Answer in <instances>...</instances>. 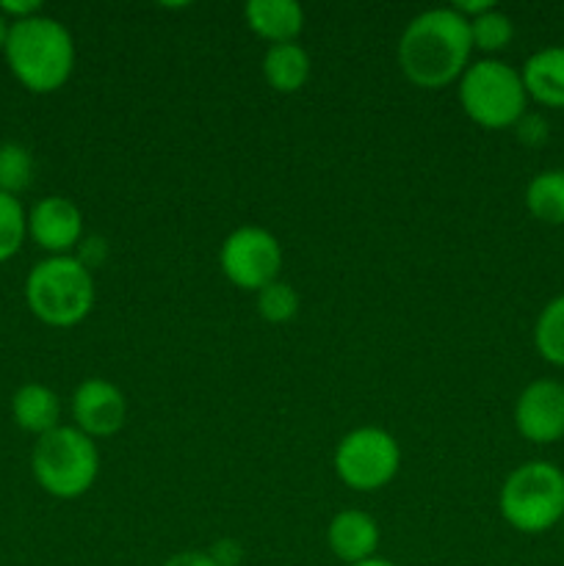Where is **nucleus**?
<instances>
[{
  "instance_id": "1a4fd4ad",
  "label": "nucleus",
  "mask_w": 564,
  "mask_h": 566,
  "mask_svg": "<svg viewBox=\"0 0 564 566\" xmlns=\"http://www.w3.org/2000/svg\"><path fill=\"white\" fill-rule=\"evenodd\" d=\"M514 426L523 440L534 446H551L564 437V385L553 379H536L523 387L514 403Z\"/></svg>"
},
{
  "instance_id": "f03ea898",
  "label": "nucleus",
  "mask_w": 564,
  "mask_h": 566,
  "mask_svg": "<svg viewBox=\"0 0 564 566\" xmlns=\"http://www.w3.org/2000/svg\"><path fill=\"white\" fill-rule=\"evenodd\" d=\"M6 64L11 75L33 94H53L64 86L75 70V39L64 22L36 14L11 22L6 42Z\"/></svg>"
},
{
  "instance_id": "a211bd4d",
  "label": "nucleus",
  "mask_w": 564,
  "mask_h": 566,
  "mask_svg": "<svg viewBox=\"0 0 564 566\" xmlns=\"http://www.w3.org/2000/svg\"><path fill=\"white\" fill-rule=\"evenodd\" d=\"M534 346L545 363L564 368V293L542 307L534 324Z\"/></svg>"
},
{
  "instance_id": "f3484780",
  "label": "nucleus",
  "mask_w": 564,
  "mask_h": 566,
  "mask_svg": "<svg viewBox=\"0 0 564 566\" xmlns=\"http://www.w3.org/2000/svg\"><path fill=\"white\" fill-rule=\"evenodd\" d=\"M525 208L536 221L551 227L564 224V169H547L531 177L525 186Z\"/></svg>"
},
{
  "instance_id": "b1692460",
  "label": "nucleus",
  "mask_w": 564,
  "mask_h": 566,
  "mask_svg": "<svg viewBox=\"0 0 564 566\" xmlns=\"http://www.w3.org/2000/svg\"><path fill=\"white\" fill-rule=\"evenodd\" d=\"M208 553L216 566H238L243 562V547L236 539H219Z\"/></svg>"
},
{
  "instance_id": "f8f14e48",
  "label": "nucleus",
  "mask_w": 564,
  "mask_h": 566,
  "mask_svg": "<svg viewBox=\"0 0 564 566\" xmlns=\"http://www.w3.org/2000/svg\"><path fill=\"white\" fill-rule=\"evenodd\" d=\"M326 542H330L335 558H341L346 566L363 564L379 551V525L368 512L343 509L332 517L330 528H326Z\"/></svg>"
},
{
  "instance_id": "20e7f679",
  "label": "nucleus",
  "mask_w": 564,
  "mask_h": 566,
  "mask_svg": "<svg viewBox=\"0 0 564 566\" xmlns=\"http://www.w3.org/2000/svg\"><path fill=\"white\" fill-rule=\"evenodd\" d=\"M33 481L59 501L86 495L100 475V451L92 437L75 426H64L39 437L31 451Z\"/></svg>"
},
{
  "instance_id": "9b49d317",
  "label": "nucleus",
  "mask_w": 564,
  "mask_h": 566,
  "mask_svg": "<svg viewBox=\"0 0 564 566\" xmlns=\"http://www.w3.org/2000/svg\"><path fill=\"white\" fill-rule=\"evenodd\" d=\"M28 235L39 249L55 254H70L83 241V213L72 199L44 197L28 210Z\"/></svg>"
},
{
  "instance_id": "ddd939ff",
  "label": "nucleus",
  "mask_w": 564,
  "mask_h": 566,
  "mask_svg": "<svg viewBox=\"0 0 564 566\" xmlns=\"http://www.w3.org/2000/svg\"><path fill=\"white\" fill-rule=\"evenodd\" d=\"M243 17L249 31L269 44L296 42L304 31V9L296 0H249Z\"/></svg>"
},
{
  "instance_id": "cd10ccee",
  "label": "nucleus",
  "mask_w": 564,
  "mask_h": 566,
  "mask_svg": "<svg viewBox=\"0 0 564 566\" xmlns=\"http://www.w3.org/2000/svg\"><path fill=\"white\" fill-rule=\"evenodd\" d=\"M9 31H11V22L0 14V53H3L6 42H9Z\"/></svg>"
},
{
  "instance_id": "6ab92c4d",
  "label": "nucleus",
  "mask_w": 564,
  "mask_h": 566,
  "mask_svg": "<svg viewBox=\"0 0 564 566\" xmlns=\"http://www.w3.org/2000/svg\"><path fill=\"white\" fill-rule=\"evenodd\" d=\"M468 25L473 50H481V53H501L514 39V22L498 6L492 11H487V14L470 20Z\"/></svg>"
},
{
  "instance_id": "c85d7f7f",
  "label": "nucleus",
  "mask_w": 564,
  "mask_h": 566,
  "mask_svg": "<svg viewBox=\"0 0 564 566\" xmlns=\"http://www.w3.org/2000/svg\"><path fill=\"white\" fill-rule=\"evenodd\" d=\"M354 566H396L393 562H387V558H379V556H374V558H368V562H363V564H354Z\"/></svg>"
},
{
  "instance_id": "5701e85b",
  "label": "nucleus",
  "mask_w": 564,
  "mask_h": 566,
  "mask_svg": "<svg viewBox=\"0 0 564 566\" xmlns=\"http://www.w3.org/2000/svg\"><path fill=\"white\" fill-rule=\"evenodd\" d=\"M514 130H518V142L525 144V147H542L547 142V136H551V127H547L545 116L529 114V111L520 116Z\"/></svg>"
},
{
  "instance_id": "7ed1b4c3",
  "label": "nucleus",
  "mask_w": 564,
  "mask_h": 566,
  "mask_svg": "<svg viewBox=\"0 0 564 566\" xmlns=\"http://www.w3.org/2000/svg\"><path fill=\"white\" fill-rule=\"evenodd\" d=\"M25 302L33 318L55 329L77 326L94 307V276L75 254L44 258L28 271Z\"/></svg>"
},
{
  "instance_id": "aec40b11",
  "label": "nucleus",
  "mask_w": 564,
  "mask_h": 566,
  "mask_svg": "<svg viewBox=\"0 0 564 566\" xmlns=\"http://www.w3.org/2000/svg\"><path fill=\"white\" fill-rule=\"evenodd\" d=\"M33 182V155L31 149L17 142L0 144V191L20 197Z\"/></svg>"
},
{
  "instance_id": "4468645a",
  "label": "nucleus",
  "mask_w": 564,
  "mask_h": 566,
  "mask_svg": "<svg viewBox=\"0 0 564 566\" xmlns=\"http://www.w3.org/2000/svg\"><path fill=\"white\" fill-rule=\"evenodd\" d=\"M529 99L545 108H564V44L536 50L520 70Z\"/></svg>"
},
{
  "instance_id": "393cba45",
  "label": "nucleus",
  "mask_w": 564,
  "mask_h": 566,
  "mask_svg": "<svg viewBox=\"0 0 564 566\" xmlns=\"http://www.w3.org/2000/svg\"><path fill=\"white\" fill-rule=\"evenodd\" d=\"M0 14L9 22H20L42 14V3L39 0H0Z\"/></svg>"
},
{
  "instance_id": "a878e982",
  "label": "nucleus",
  "mask_w": 564,
  "mask_h": 566,
  "mask_svg": "<svg viewBox=\"0 0 564 566\" xmlns=\"http://www.w3.org/2000/svg\"><path fill=\"white\" fill-rule=\"evenodd\" d=\"M451 9L470 22V20H476V17H481V14H487V11L495 9V3H492V0H457V3H451Z\"/></svg>"
},
{
  "instance_id": "2eb2a0df",
  "label": "nucleus",
  "mask_w": 564,
  "mask_h": 566,
  "mask_svg": "<svg viewBox=\"0 0 564 566\" xmlns=\"http://www.w3.org/2000/svg\"><path fill=\"white\" fill-rule=\"evenodd\" d=\"M11 418L22 431L39 440L61 426V401L48 385L28 381V385L17 387L11 396Z\"/></svg>"
},
{
  "instance_id": "bb28decb",
  "label": "nucleus",
  "mask_w": 564,
  "mask_h": 566,
  "mask_svg": "<svg viewBox=\"0 0 564 566\" xmlns=\"http://www.w3.org/2000/svg\"><path fill=\"white\" fill-rule=\"evenodd\" d=\"M164 566H216L213 558L202 551H186L171 556L169 562H164Z\"/></svg>"
},
{
  "instance_id": "9d476101",
  "label": "nucleus",
  "mask_w": 564,
  "mask_h": 566,
  "mask_svg": "<svg viewBox=\"0 0 564 566\" xmlns=\"http://www.w3.org/2000/svg\"><path fill=\"white\" fill-rule=\"evenodd\" d=\"M72 420L75 429L97 440V437H114L127 423V398L114 381L86 379L72 392Z\"/></svg>"
},
{
  "instance_id": "0eeeda50",
  "label": "nucleus",
  "mask_w": 564,
  "mask_h": 566,
  "mask_svg": "<svg viewBox=\"0 0 564 566\" xmlns=\"http://www.w3.org/2000/svg\"><path fill=\"white\" fill-rule=\"evenodd\" d=\"M401 468V448L390 431L359 426L335 448V473L348 490L376 492L390 484Z\"/></svg>"
},
{
  "instance_id": "f257e3e1",
  "label": "nucleus",
  "mask_w": 564,
  "mask_h": 566,
  "mask_svg": "<svg viewBox=\"0 0 564 566\" xmlns=\"http://www.w3.org/2000/svg\"><path fill=\"white\" fill-rule=\"evenodd\" d=\"M470 25L451 6L412 17L398 39V64L418 88H442L470 66Z\"/></svg>"
},
{
  "instance_id": "412c9836",
  "label": "nucleus",
  "mask_w": 564,
  "mask_h": 566,
  "mask_svg": "<svg viewBox=\"0 0 564 566\" xmlns=\"http://www.w3.org/2000/svg\"><path fill=\"white\" fill-rule=\"evenodd\" d=\"M28 238V213L11 193L0 191V263L14 258Z\"/></svg>"
},
{
  "instance_id": "4be33fe9",
  "label": "nucleus",
  "mask_w": 564,
  "mask_h": 566,
  "mask_svg": "<svg viewBox=\"0 0 564 566\" xmlns=\"http://www.w3.org/2000/svg\"><path fill=\"white\" fill-rule=\"evenodd\" d=\"M299 304L302 302H299L296 287L285 280H276L258 293L254 307H258L260 318L269 321V324H288V321L296 318Z\"/></svg>"
},
{
  "instance_id": "39448f33",
  "label": "nucleus",
  "mask_w": 564,
  "mask_h": 566,
  "mask_svg": "<svg viewBox=\"0 0 564 566\" xmlns=\"http://www.w3.org/2000/svg\"><path fill=\"white\" fill-rule=\"evenodd\" d=\"M498 509L520 534H545L564 520V473L540 459L520 464L503 481Z\"/></svg>"
},
{
  "instance_id": "6e6552de",
  "label": "nucleus",
  "mask_w": 564,
  "mask_h": 566,
  "mask_svg": "<svg viewBox=\"0 0 564 566\" xmlns=\"http://www.w3.org/2000/svg\"><path fill=\"white\" fill-rule=\"evenodd\" d=\"M219 265L232 285L260 293L265 285L280 280L282 247L274 232L263 227H238L221 243Z\"/></svg>"
},
{
  "instance_id": "423d86ee",
  "label": "nucleus",
  "mask_w": 564,
  "mask_h": 566,
  "mask_svg": "<svg viewBox=\"0 0 564 566\" xmlns=\"http://www.w3.org/2000/svg\"><path fill=\"white\" fill-rule=\"evenodd\" d=\"M459 103L470 122L487 130L514 127L529 111L523 75L498 59H481L459 77Z\"/></svg>"
},
{
  "instance_id": "dca6fc26",
  "label": "nucleus",
  "mask_w": 564,
  "mask_h": 566,
  "mask_svg": "<svg viewBox=\"0 0 564 566\" xmlns=\"http://www.w3.org/2000/svg\"><path fill=\"white\" fill-rule=\"evenodd\" d=\"M263 77L274 92L296 94L310 81V55L299 42L271 44L263 55Z\"/></svg>"
}]
</instances>
